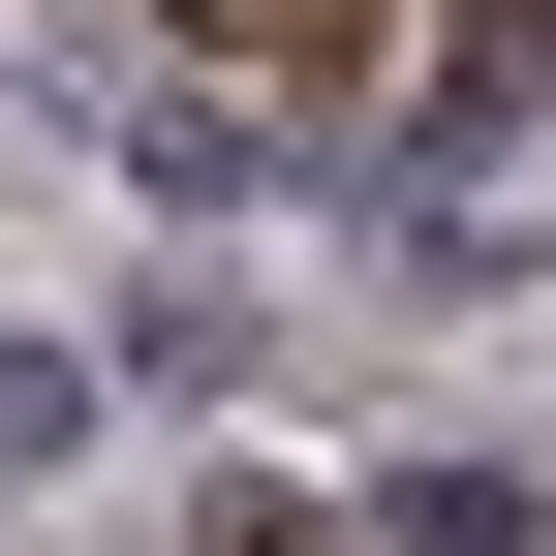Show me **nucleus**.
Wrapping results in <instances>:
<instances>
[{
  "label": "nucleus",
  "mask_w": 556,
  "mask_h": 556,
  "mask_svg": "<svg viewBox=\"0 0 556 556\" xmlns=\"http://www.w3.org/2000/svg\"><path fill=\"white\" fill-rule=\"evenodd\" d=\"M464 124H556V0H464V62H433Z\"/></svg>",
  "instance_id": "obj_1"
},
{
  "label": "nucleus",
  "mask_w": 556,
  "mask_h": 556,
  "mask_svg": "<svg viewBox=\"0 0 556 556\" xmlns=\"http://www.w3.org/2000/svg\"><path fill=\"white\" fill-rule=\"evenodd\" d=\"M0 464H62V371H0Z\"/></svg>",
  "instance_id": "obj_2"
},
{
  "label": "nucleus",
  "mask_w": 556,
  "mask_h": 556,
  "mask_svg": "<svg viewBox=\"0 0 556 556\" xmlns=\"http://www.w3.org/2000/svg\"><path fill=\"white\" fill-rule=\"evenodd\" d=\"M217 556H309V526H217Z\"/></svg>",
  "instance_id": "obj_3"
}]
</instances>
